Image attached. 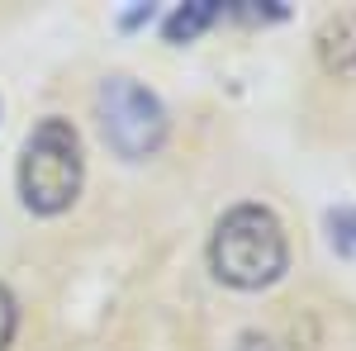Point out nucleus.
<instances>
[{"instance_id": "6e6552de", "label": "nucleus", "mask_w": 356, "mask_h": 351, "mask_svg": "<svg viewBox=\"0 0 356 351\" xmlns=\"http://www.w3.org/2000/svg\"><path fill=\"white\" fill-rule=\"evenodd\" d=\"M15 327H19V299L10 295V285H0V351H10Z\"/></svg>"}, {"instance_id": "7ed1b4c3", "label": "nucleus", "mask_w": 356, "mask_h": 351, "mask_svg": "<svg viewBox=\"0 0 356 351\" xmlns=\"http://www.w3.org/2000/svg\"><path fill=\"white\" fill-rule=\"evenodd\" d=\"M95 114H100V133L110 142V152L124 162L157 157L166 133H171V119H166V105L157 100V90H147L138 76H124V72L100 81Z\"/></svg>"}, {"instance_id": "f03ea898", "label": "nucleus", "mask_w": 356, "mask_h": 351, "mask_svg": "<svg viewBox=\"0 0 356 351\" xmlns=\"http://www.w3.org/2000/svg\"><path fill=\"white\" fill-rule=\"evenodd\" d=\"M86 186V147L72 119L48 114L29 129L19 147V199L29 214L57 218L76 204Z\"/></svg>"}, {"instance_id": "423d86ee", "label": "nucleus", "mask_w": 356, "mask_h": 351, "mask_svg": "<svg viewBox=\"0 0 356 351\" xmlns=\"http://www.w3.org/2000/svg\"><path fill=\"white\" fill-rule=\"evenodd\" d=\"M328 243L332 252L342 256V261H356V204H337V209H328Z\"/></svg>"}, {"instance_id": "f257e3e1", "label": "nucleus", "mask_w": 356, "mask_h": 351, "mask_svg": "<svg viewBox=\"0 0 356 351\" xmlns=\"http://www.w3.org/2000/svg\"><path fill=\"white\" fill-rule=\"evenodd\" d=\"M209 270L214 280L228 290H271L275 280L290 270V238H285V223L271 204H233L228 214L214 223V238H209Z\"/></svg>"}, {"instance_id": "0eeeda50", "label": "nucleus", "mask_w": 356, "mask_h": 351, "mask_svg": "<svg viewBox=\"0 0 356 351\" xmlns=\"http://www.w3.org/2000/svg\"><path fill=\"white\" fill-rule=\"evenodd\" d=\"M223 10H228L233 19H243V24H275V19L290 15L280 0H223Z\"/></svg>"}, {"instance_id": "39448f33", "label": "nucleus", "mask_w": 356, "mask_h": 351, "mask_svg": "<svg viewBox=\"0 0 356 351\" xmlns=\"http://www.w3.org/2000/svg\"><path fill=\"white\" fill-rule=\"evenodd\" d=\"M219 15H223V0H186V5H176L162 19L166 43H191V38H200Z\"/></svg>"}, {"instance_id": "9d476101", "label": "nucleus", "mask_w": 356, "mask_h": 351, "mask_svg": "<svg viewBox=\"0 0 356 351\" xmlns=\"http://www.w3.org/2000/svg\"><path fill=\"white\" fill-rule=\"evenodd\" d=\"M143 19H152V5H138V10H129V15H124L119 24H124V28H138Z\"/></svg>"}, {"instance_id": "20e7f679", "label": "nucleus", "mask_w": 356, "mask_h": 351, "mask_svg": "<svg viewBox=\"0 0 356 351\" xmlns=\"http://www.w3.org/2000/svg\"><path fill=\"white\" fill-rule=\"evenodd\" d=\"M314 43H318V62H323L328 76L356 81V10H337V15H328Z\"/></svg>"}, {"instance_id": "1a4fd4ad", "label": "nucleus", "mask_w": 356, "mask_h": 351, "mask_svg": "<svg viewBox=\"0 0 356 351\" xmlns=\"http://www.w3.org/2000/svg\"><path fill=\"white\" fill-rule=\"evenodd\" d=\"M233 351H275V342H271V337H261V332H243Z\"/></svg>"}]
</instances>
